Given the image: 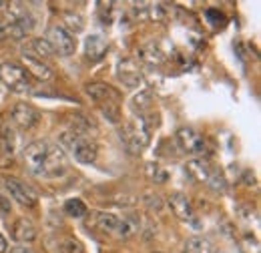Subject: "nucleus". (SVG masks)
Instances as JSON below:
<instances>
[{
	"instance_id": "c85d7f7f",
	"label": "nucleus",
	"mask_w": 261,
	"mask_h": 253,
	"mask_svg": "<svg viewBox=\"0 0 261 253\" xmlns=\"http://www.w3.org/2000/svg\"><path fill=\"white\" fill-rule=\"evenodd\" d=\"M10 213H12L10 201H8L6 197H2V195H0V215H4V217H6V215H10Z\"/></svg>"
},
{
	"instance_id": "c756f323",
	"label": "nucleus",
	"mask_w": 261,
	"mask_h": 253,
	"mask_svg": "<svg viewBox=\"0 0 261 253\" xmlns=\"http://www.w3.org/2000/svg\"><path fill=\"white\" fill-rule=\"evenodd\" d=\"M6 249H8V243H6V239L0 233V253H6Z\"/></svg>"
},
{
	"instance_id": "cd10ccee",
	"label": "nucleus",
	"mask_w": 261,
	"mask_h": 253,
	"mask_svg": "<svg viewBox=\"0 0 261 253\" xmlns=\"http://www.w3.org/2000/svg\"><path fill=\"white\" fill-rule=\"evenodd\" d=\"M207 18H209L215 27H221V24L225 22V16H223L221 12H217V10H213V8H209V10H207Z\"/></svg>"
},
{
	"instance_id": "393cba45",
	"label": "nucleus",
	"mask_w": 261,
	"mask_h": 253,
	"mask_svg": "<svg viewBox=\"0 0 261 253\" xmlns=\"http://www.w3.org/2000/svg\"><path fill=\"white\" fill-rule=\"evenodd\" d=\"M151 105H153V98L149 93H141V95H137L133 98V109L135 111H139V113H145V111H149L151 109Z\"/></svg>"
},
{
	"instance_id": "bb28decb",
	"label": "nucleus",
	"mask_w": 261,
	"mask_h": 253,
	"mask_svg": "<svg viewBox=\"0 0 261 253\" xmlns=\"http://www.w3.org/2000/svg\"><path fill=\"white\" fill-rule=\"evenodd\" d=\"M145 203H147V207H149V209H153V211H159V209L163 207V203H161V197H159V195H147V197H145Z\"/></svg>"
},
{
	"instance_id": "aec40b11",
	"label": "nucleus",
	"mask_w": 261,
	"mask_h": 253,
	"mask_svg": "<svg viewBox=\"0 0 261 253\" xmlns=\"http://www.w3.org/2000/svg\"><path fill=\"white\" fill-rule=\"evenodd\" d=\"M65 213L70 217H85L87 215V205L81 199H68L65 203Z\"/></svg>"
},
{
	"instance_id": "9d476101",
	"label": "nucleus",
	"mask_w": 261,
	"mask_h": 253,
	"mask_svg": "<svg viewBox=\"0 0 261 253\" xmlns=\"http://www.w3.org/2000/svg\"><path fill=\"white\" fill-rule=\"evenodd\" d=\"M169 205L175 213V217H179L181 221H189L193 217V209H191V201L185 193H173L169 197Z\"/></svg>"
},
{
	"instance_id": "9b49d317",
	"label": "nucleus",
	"mask_w": 261,
	"mask_h": 253,
	"mask_svg": "<svg viewBox=\"0 0 261 253\" xmlns=\"http://www.w3.org/2000/svg\"><path fill=\"white\" fill-rule=\"evenodd\" d=\"M12 237L20 243H31L36 239V227L33 225L31 219L27 217H18L14 225H12Z\"/></svg>"
},
{
	"instance_id": "7ed1b4c3",
	"label": "nucleus",
	"mask_w": 261,
	"mask_h": 253,
	"mask_svg": "<svg viewBox=\"0 0 261 253\" xmlns=\"http://www.w3.org/2000/svg\"><path fill=\"white\" fill-rule=\"evenodd\" d=\"M121 139L129 147V151L137 153L149 145V127L143 119H133L127 121L121 129Z\"/></svg>"
},
{
	"instance_id": "f8f14e48",
	"label": "nucleus",
	"mask_w": 261,
	"mask_h": 253,
	"mask_svg": "<svg viewBox=\"0 0 261 253\" xmlns=\"http://www.w3.org/2000/svg\"><path fill=\"white\" fill-rule=\"evenodd\" d=\"M119 79L127 87H139V83L143 81V74L135 66V63L130 59H127V61H121V64H119Z\"/></svg>"
},
{
	"instance_id": "423d86ee",
	"label": "nucleus",
	"mask_w": 261,
	"mask_h": 253,
	"mask_svg": "<svg viewBox=\"0 0 261 253\" xmlns=\"http://www.w3.org/2000/svg\"><path fill=\"white\" fill-rule=\"evenodd\" d=\"M4 187L10 193V197H12L14 201H18L20 205L34 207L36 201H38L36 193H34L29 185H24L22 181H18V179H14V177H4Z\"/></svg>"
},
{
	"instance_id": "f257e3e1",
	"label": "nucleus",
	"mask_w": 261,
	"mask_h": 253,
	"mask_svg": "<svg viewBox=\"0 0 261 253\" xmlns=\"http://www.w3.org/2000/svg\"><path fill=\"white\" fill-rule=\"evenodd\" d=\"M27 169L38 177H59L66 171V157L61 147L36 141L24 149Z\"/></svg>"
},
{
	"instance_id": "ddd939ff",
	"label": "nucleus",
	"mask_w": 261,
	"mask_h": 253,
	"mask_svg": "<svg viewBox=\"0 0 261 253\" xmlns=\"http://www.w3.org/2000/svg\"><path fill=\"white\" fill-rule=\"evenodd\" d=\"M119 223L121 219L113 213H105V211H98L93 217V227L98 229L100 233H117L119 231Z\"/></svg>"
},
{
	"instance_id": "6ab92c4d",
	"label": "nucleus",
	"mask_w": 261,
	"mask_h": 253,
	"mask_svg": "<svg viewBox=\"0 0 261 253\" xmlns=\"http://www.w3.org/2000/svg\"><path fill=\"white\" fill-rule=\"evenodd\" d=\"M185 253H213V247L205 237H189L185 243Z\"/></svg>"
},
{
	"instance_id": "2eb2a0df",
	"label": "nucleus",
	"mask_w": 261,
	"mask_h": 253,
	"mask_svg": "<svg viewBox=\"0 0 261 253\" xmlns=\"http://www.w3.org/2000/svg\"><path fill=\"white\" fill-rule=\"evenodd\" d=\"M85 48H87L89 61H100L105 57V53H107V40L102 36H98V34H93V36L87 38Z\"/></svg>"
},
{
	"instance_id": "a211bd4d",
	"label": "nucleus",
	"mask_w": 261,
	"mask_h": 253,
	"mask_svg": "<svg viewBox=\"0 0 261 253\" xmlns=\"http://www.w3.org/2000/svg\"><path fill=\"white\" fill-rule=\"evenodd\" d=\"M24 63H27V72H33L34 77H38V79H42V81H46V79L53 77V70L42 63V61H38V59H34V57L24 55Z\"/></svg>"
},
{
	"instance_id": "f03ea898",
	"label": "nucleus",
	"mask_w": 261,
	"mask_h": 253,
	"mask_svg": "<svg viewBox=\"0 0 261 253\" xmlns=\"http://www.w3.org/2000/svg\"><path fill=\"white\" fill-rule=\"evenodd\" d=\"M61 143L72 153V157L83 165H91L97 161V143L91 137H83V135H76L72 131H66L61 135Z\"/></svg>"
},
{
	"instance_id": "a878e982",
	"label": "nucleus",
	"mask_w": 261,
	"mask_h": 253,
	"mask_svg": "<svg viewBox=\"0 0 261 253\" xmlns=\"http://www.w3.org/2000/svg\"><path fill=\"white\" fill-rule=\"evenodd\" d=\"M102 113L111 123H119L121 121V111H119V103H107L102 105Z\"/></svg>"
},
{
	"instance_id": "5701e85b",
	"label": "nucleus",
	"mask_w": 261,
	"mask_h": 253,
	"mask_svg": "<svg viewBox=\"0 0 261 253\" xmlns=\"http://www.w3.org/2000/svg\"><path fill=\"white\" fill-rule=\"evenodd\" d=\"M207 183H209V187L213 191H225L227 189V181H225V175L221 173V171H211V175H209V179H207Z\"/></svg>"
},
{
	"instance_id": "20e7f679",
	"label": "nucleus",
	"mask_w": 261,
	"mask_h": 253,
	"mask_svg": "<svg viewBox=\"0 0 261 253\" xmlns=\"http://www.w3.org/2000/svg\"><path fill=\"white\" fill-rule=\"evenodd\" d=\"M0 79H2V83H4L10 91H16V93H24V91L31 89L29 72H27L18 63L0 64Z\"/></svg>"
},
{
	"instance_id": "0eeeda50",
	"label": "nucleus",
	"mask_w": 261,
	"mask_h": 253,
	"mask_svg": "<svg viewBox=\"0 0 261 253\" xmlns=\"http://www.w3.org/2000/svg\"><path fill=\"white\" fill-rule=\"evenodd\" d=\"M177 145L181 147L183 153H201L205 147V139L191 127H183L177 131Z\"/></svg>"
},
{
	"instance_id": "f3484780",
	"label": "nucleus",
	"mask_w": 261,
	"mask_h": 253,
	"mask_svg": "<svg viewBox=\"0 0 261 253\" xmlns=\"http://www.w3.org/2000/svg\"><path fill=\"white\" fill-rule=\"evenodd\" d=\"M211 165H209V161H205V159H195V161H189V165H187V173L195 179V181H207L209 179V175H211Z\"/></svg>"
},
{
	"instance_id": "6e6552de",
	"label": "nucleus",
	"mask_w": 261,
	"mask_h": 253,
	"mask_svg": "<svg viewBox=\"0 0 261 253\" xmlns=\"http://www.w3.org/2000/svg\"><path fill=\"white\" fill-rule=\"evenodd\" d=\"M10 115H12V121L20 127V129H33V127H36L40 123V113L34 107L27 105V103H18L12 109Z\"/></svg>"
},
{
	"instance_id": "39448f33",
	"label": "nucleus",
	"mask_w": 261,
	"mask_h": 253,
	"mask_svg": "<svg viewBox=\"0 0 261 253\" xmlns=\"http://www.w3.org/2000/svg\"><path fill=\"white\" fill-rule=\"evenodd\" d=\"M46 42L50 44V48L55 50V55L61 57H70L76 48V40L70 32L61 24H53L46 32Z\"/></svg>"
},
{
	"instance_id": "4468645a",
	"label": "nucleus",
	"mask_w": 261,
	"mask_h": 253,
	"mask_svg": "<svg viewBox=\"0 0 261 253\" xmlns=\"http://www.w3.org/2000/svg\"><path fill=\"white\" fill-rule=\"evenodd\" d=\"M22 55H29V57H34L38 61L42 59H50L55 55V50L50 48V44L46 42V38H33L29 46H24Z\"/></svg>"
},
{
	"instance_id": "b1692460",
	"label": "nucleus",
	"mask_w": 261,
	"mask_h": 253,
	"mask_svg": "<svg viewBox=\"0 0 261 253\" xmlns=\"http://www.w3.org/2000/svg\"><path fill=\"white\" fill-rule=\"evenodd\" d=\"M65 24L72 32H81L83 29H85V20H83V16H81L79 12H66Z\"/></svg>"
},
{
	"instance_id": "1a4fd4ad",
	"label": "nucleus",
	"mask_w": 261,
	"mask_h": 253,
	"mask_svg": "<svg viewBox=\"0 0 261 253\" xmlns=\"http://www.w3.org/2000/svg\"><path fill=\"white\" fill-rule=\"evenodd\" d=\"M85 89H87V95L91 96L93 100H97V103H102V105L119 103V93L111 85H107V83H91Z\"/></svg>"
},
{
	"instance_id": "7c9ffc66",
	"label": "nucleus",
	"mask_w": 261,
	"mask_h": 253,
	"mask_svg": "<svg viewBox=\"0 0 261 253\" xmlns=\"http://www.w3.org/2000/svg\"><path fill=\"white\" fill-rule=\"evenodd\" d=\"M12 253H33L31 249H27V247H14Z\"/></svg>"
},
{
	"instance_id": "4be33fe9",
	"label": "nucleus",
	"mask_w": 261,
	"mask_h": 253,
	"mask_svg": "<svg viewBox=\"0 0 261 253\" xmlns=\"http://www.w3.org/2000/svg\"><path fill=\"white\" fill-rule=\"evenodd\" d=\"M61 253H85V247L81 245V241H76L74 237H65L59 243Z\"/></svg>"
},
{
	"instance_id": "2f4dec72",
	"label": "nucleus",
	"mask_w": 261,
	"mask_h": 253,
	"mask_svg": "<svg viewBox=\"0 0 261 253\" xmlns=\"http://www.w3.org/2000/svg\"><path fill=\"white\" fill-rule=\"evenodd\" d=\"M219 253H223V251H219Z\"/></svg>"
},
{
	"instance_id": "473e14b6",
	"label": "nucleus",
	"mask_w": 261,
	"mask_h": 253,
	"mask_svg": "<svg viewBox=\"0 0 261 253\" xmlns=\"http://www.w3.org/2000/svg\"><path fill=\"white\" fill-rule=\"evenodd\" d=\"M155 253H157V251H155Z\"/></svg>"
},
{
	"instance_id": "dca6fc26",
	"label": "nucleus",
	"mask_w": 261,
	"mask_h": 253,
	"mask_svg": "<svg viewBox=\"0 0 261 253\" xmlns=\"http://www.w3.org/2000/svg\"><path fill=\"white\" fill-rule=\"evenodd\" d=\"M139 57H141V61H145V63L149 64H161L165 61V53L159 48V44H155V42L143 44L139 48Z\"/></svg>"
},
{
	"instance_id": "412c9836",
	"label": "nucleus",
	"mask_w": 261,
	"mask_h": 253,
	"mask_svg": "<svg viewBox=\"0 0 261 253\" xmlns=\"http://www.w3.org/2000/svg\"><path fill=\"white\" fill-rule=\"evenodd\" d=\"M239 247H241V253H259V241L251 233H245L239 241Z\"/></svg>"
}]
</instances>
